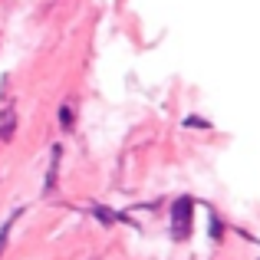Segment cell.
Returning a JSON list of instances; mask_svg holds the SVG:
<instances>
[{
	"label": "cell",
	"instance_id": "cell-1",
	"mask_svg": "<svg viewBox=\"0 0 260 260\" xmlns=\"http://www.w3.org/2000/svg\"><path fill=\"white\" fill-rule=\"evenodd\" d=\"M191 234V201L188 198H178L175 201V237H188Z\"/></svg>",
	"mask_w": 260,
	"mask_h": 260
},
{
	"label": "cell",
	"instance_id": "cell-2",
	"mask_svg": "<svg viewBox=\"0 0 260 260\" xmlns=\"http://www.w3.org/2000/svg\"><path fill=\"white\" fill-rule=\"evenodd\" d=\"M10 132H13V109H7V112H4V125H0V135L7 139Z\"/></svg>",
	"mask_w": 260,
	"mask_h": 260
}]
</instances>
